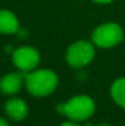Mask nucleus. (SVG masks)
I'll list each match as a JSON object with an SVG mask.
<instances>
[{
  "mask_svg": "<svg viewBox=\"0 0 125 126\" xmlns=\"http://www.w3.org/2000/svg\"><path fill=\"white\" fill-rule=\"evenodd\" d=\"M58 82V75L49 69H36L25 74V87L36 98L50 95L56 89Z\"/></svg>",
  "mask_w": 125,
  "mask_h": 126,
  "instance_id": "f257e3e1",
  "label": "nucleus"
},
{
  "mask_svg": "<svg viewBox=\"0 0 125 126\" xmlns=\"http://www.w3.org/2000/svg\"><path fill=\"white\" fill-rule=\"evenodd\" d=\"M56 111L65 115L71 121H85L88 120L96 111V103L94 100L86 95L79 94L69 99L66 103H61L56 107Z\"/></svg>",
  "mask_w": 125,
  "mask_h": 126,
  "instance_id": "f03ea898",
  "label": "nucleus"
},
{
  "mask_svg": "<svg viewBox=\"0 0 125 126\" xmlns=\"http://www.w3.org/2000/svg\"><path fill=\"white\" fill-rule=\"evenodd\" d=\"M124 39V31L119 23L107 22L96 27L92 32V43L97 48L109 49Z\"/></svg>",
  "mask_w": 125,
  "mask_h": 126,
  "instance_id": "7ed1b4c3",
  "label": "nucleus"
},
{
  "mask_svg": "<svg viewBox=\"0 0 125 126\" xmlns=\"http://www.w3.org/2000/svg\"><path fill=\"white\" fill-rule=\"evenodd\" d=\"M96 55V45L88 41H77L69 45L65 59L66 63L75 69H82L89 65Z\"/></svg>",
  "mask_w": 125,
  "mask_h": 126,
  "instance_id": "20e7f679",
  "label": "nucleus"
},
{
  "mask_svg": "<svg viewBox=\"0 0 125 126\" xmlns=\"http://www.w3.org/2000/svg\"><path fill=\"white\" fill-rule=\"evenodd\" d=\"M11 60L18 71L26 74L38 67L41 63V54L36 48L30 45H23L16 48L12 51Z\"/></svg>",
  "mask_w": 125,
  "mask_h": 126,
  "instance_id": "39448f33",
  "label": "nucleus"
},
{
  "mask_svg": "<svg viewBox=\"0 0 125 126\" xmlns=\"http://www.w3.org/2000/svg\"><path fill=\"white\" fill-rule=\"evenodd\" d=\"M25 86V72H7L0 79V92L4 95L12 97Z\"/></svg>",
  "mask_w": 125,
  "mask_h": 126,
  "instance_id": "423d86ee",
  "label": "nucleus"
},
{
  "mask_svg": "<svg viewBox=\"0 0 125 126\" xmlns=\"http://www.w3.org/2000/svg\"><path fill=\"white\" fill-rule=\"evenodd\" d=\"M4 111L12 121H22L28 115V105L22 98L12 95L5 102Z\"/></svg>",
  "mask_w": 125,
  "mask_h": 126,
  "instance_id": "0eeeda50",
  "label": "nucleus"
},
{
  "mask_svg": "<svg viewBox=\"0 0 125 126\" xmlns=\"http://www.w3.org/2000/svg\"><path fill=\"white\" fill-rule=\"evenodd\" d=\"M21 28L17 16L6 9H0V34H16Z\"/></svg>",
  "mask_w": 125,
  "mask_h": 126,
  "instance_id": "6e6552de",
  "label": "nucleus"
},
{
  "mask_svg": "<svg viewBox=\"0 0 125 126\" xmlns=\"http://www.w3.org/2000/svg\"><path fill=\"white\" fill-rule=\"evenodd\" d=\"M110 95L120 108L125 109V77L118 79L112 83Z\"/></svg>",
  "mask_w": 125,
  "mask_h": 126,
  "instance_id": "1a4fd4ad",
  "label": "nucleus"
},
{
  "mask_svg": "<svg viewBox=\"0 0 125 126\" xmlns=\"http://www.w3.org/2000/svg\"><path fill=\"white\" fill-rule=\"evenodd\" d=\"M60 126H81V125H80V124H77L76 121H71V120H70V121L63 123V124H61Z\"/></svg>",
  "mask_w": 125,
  "mask_h": 126,
  "instance_id": "9d476101",
  "label": "nucleus"
},
{
  "mask_svg": "<svg viewBox=\"0 0 125 126\" xmlns=\"http://www.w3.org/2000/svg\"><path fill=\"white\" fill-rule=\"evenodd\" d=\"M0 126H10V124H9V121L5 118L0 116Z\"/></svg>",
  "mask_w": 125,
  "mask_h": 126,
  "instance_id": "9b49d317",
  "label": "nucleus"
},
{
  "mask_svg": "<svg viewBox=\"0 0 125 126\" xmlns=\"http://www.w3.org/2000/svg\"><path fill=\"white\" fill-rule=\"evenodd\" d=\"M92 1H94V2H97V4H110V2H113L114 0H92Z\"/></svg>",
  "mask_w": 125,
  "mask_h": 126,
  "instance_id": "f8f14e48",
  "label": "nucleus"
},
{
  "mask_svg": "<svg viewBox=\"0 0 125 126\" xmlns=\"http://www.w3.org/2000/svg\"><path fill=\"white\" fill-rule=\"evenodd\" d=\"M97 126H112V125H109V124H99V125H97Z\"/></svg>",
  "mask_w": 125,
  "mask_h": 126,
  "instance_id": "ddd939ff",
  "label": "nucleus"
}]
</instances>
